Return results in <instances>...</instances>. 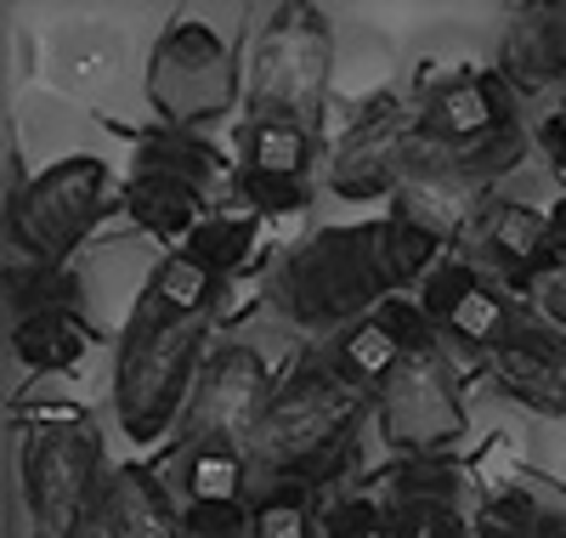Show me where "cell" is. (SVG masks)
<instances>
[{"mask_svg":"<svg viewBox=\"0 0 566 538\" xmlns=\"http://www.w3.org/2000/svg\"><path fill=\"white\" fill-rule=\"evenodd\" d=\"M368 403V391L346 385L323 358H301L277 380L272 403L244 443V459L266 482H323L335 454L352 443V425Z\"/></svg>","mask_w":566,"mask_h":538,"instance_id":"6da1fadb","label":"cell"},{"mask_svg":"<svg viewBox=\"0 0 566 538\" xmlns=\"http://www.w3.org/2000/svg\"><path fill=\"white\" fill-rule=\"evenodd\" d=\"M391 301V289L374 267L368 221L357 227H323L306 244H295L272 272V307L306 334H346L352 323L374 318Z\"/></svg>","mask_w":566,"mask_h":538,"instance_id":"7a4b0ae2","label":"cell"},{"mask_svg":"<svg viewBox=\"0 0 566 538\" xmlns=\"http://www.w3.org/2000/svg\"><path fill=\"white\" fill-rule=\"evenodd\" d=\"M522 159H527L522 131L482 142V148H437V142H419L402 187L391 193V216H402L424 238H437L442 250L448 244H470L476 227L488 221V210L499 205L493 187Z\"/></svg>","mask_w":566,"mask_h":538,"instance_id":"3957f363","label":"cell"},{"mask_svg":"<svg viewBox=\"0 0 566 538\" xmlns=\"http://www.w3.org/2000/svg\"><path fill=\"white\" fill-rule=\"evenodd\" d=\"M328 69H335V29H328V18L306 7V0L272 7L250 45V80H244L250 120H295L317 131Z\"/></svg>","mask_w":566,"mask_h":538,"instance_id":"277c9868","label":"cell"},{"mask_svg":"<svg viewBox=\"0 0 566 538\" xmlns=\"http://www.w3.org/2000/svg\"><path fill=\"white\" fill-rule=\"evenodd\" d=\"M205 340H210V318L154 323V329L125 323L119 363H114V408L130 443H154L187 414V397H193L205 369Z\"/></svg>","mask_w":566,"mask_h":538,"instance_id":"5b68a950","label":"cell"},{"mask_svg":"<svg viewBox=\"0 0 566 538\" xmlns=\"http://www.w3.org/2000/svg\"><path fill=\"white\" fill-rule=\"evenodd\" d=\"M103 436L85 420H52L29 431L23 499L40 538H85L103 499Z\"/></svg>","mask_w":566,"mask_h":538,"instance_id":"8992f818","label":"cell"},{"mask_svg":"<svg viewBox=\"0 0 566 538\" xmlns=\"http://www.w3.org/2000/svg\"><path fill=\"white\" fill-rule=\"evenodd\" d=\"M244 96L227 40L205 23H176L148 52V103L170 131H205Z\"/></svg>","mask_w":566,"mask_h":538,"instance_id":"52a82bcc","label":"cell"},{"mask_svg":"<svg viewBox=\"0 0 566 538\" xmlns=\"http://www.w3.org/2000/svg\"><path fill=\"white\" fill-rule=\"evenodd\" d=\"M108 199V165L91 154H69L52 170H40L23 193V205L7 210V250L69 267V256L91 238V227L103 221Z\"/></svg>","mask_w":566,"mask_h":538,"instance_id":"ba28073f","label":"cell"},{"mask_svg":"<svg viewBox=\"0 0 566 538\" xmlns=\"http://www.w3.org/2000/svg\"><path fill=\"white\" fill-rule=\"evenodd\" d=\"M374 420H380L386 448H397L402 459H442L459 443L464 397H459V374L442 352V340L397 363V374L374 391Z\"/></svg>","mask_w":566,"mask_h":538,"instance_id":"9c48e42d","label":"cell"},{"mask_svg":"<svg viewBox=\"0 0 566 538\" xmlns=\"http://www.w3.org/2000/svg\"><path fill=\"white\" fill-rule=\"evenodd\" d=\"M419 103L397 91H380L374 103L340 131L335 154H328V187L340 193V199H386V193L402 187L413 154H419Z\"/></svg>","mask_w":566,"mask_h":538,"instance_id":"30bf717a","label":"cell"},{"mask_svg":"<svg viewBox=\"0 0 566 538\" xmlns=\"http://www.w3.org/2000/svg\"><path fill=\"white\" fill-rule=\"evenodd\" d=\"M272 391H277V380L266 374L261 352L244 346V340H221L199 369L193 397H187L181 448H199V443L244 448L266 414V403H272Z\"/></svg>","mask_w":566,"mask_h":538,"instance_id":"8fae6325","label":"cell"},{"mask_svg":"<svg viewBox=\"0 0 566 538\" xmlns=\"http://www.w3.org/2000/svg\"><path fill=\"white\" fill-rule=\"evenodd\" d=\"M419 307L437 323V334L459 340V346L482 352V358H493L527 329V307L515 301V289H504L499 278H488L470 261H442L419 283Z\"/></svg>","mask_w":566,"mask_h":538,"instance_id":"7c38bea8","label":"cell"},{"mask_svg":"<svg viewBox=\"0 0 566 538\" xmlns=\"http://www.w3.org/2000/svg\"><path fill=\"white\" fill-rule=\"evenodd\" d=\"M419 131L424 142L437 148H482V142H499L515 125V91L499 80V74H448V80H431L424 69V96H419Z\"/></svg>","mask_w":566,"mask_h":538,"instance_id":"4fadbf2b","label":"cell"},{"mask_svg":"<svg viewBox=\"0 0 566 538\" xmlns=\"http://www.w3.org/2000/svg\"><path fill=\"white\" fill-rule=\"evenodd\" d=\"M431 340H442V334H437L431 318H424L419 301H386L374 318H363L346 334L328 340L323 363L335 369L346 385H357V391H368V397H374V391L397 374V363L408 352H419V346H431Z\"/></svg>","mask_w":566,"mask_h":538,"instance_id":"5bb4252c","label":"cell"},{"mask_svg":"<svg viewBox=\"0 0 566 538\" xmlns=\"http://www.w3.org/2000/svg\"><path fill=\"white\" fill-rule=\"evenodd\" d=\"M470 267H482L504 289H527V296H533V289L555 272V256H549V210L499 199L488 210V221L476 227V238H470Z\"/></svg>","mask_w":566,"mask_h":538,"instance_id":"9a60e30c","label":"cell"},{"mask_svg":"<svg viewBox=\"0 0 566 538\" xmlns=\"http://www.w3.org/2000/svg\"><path fill=\"white\" fill-rule=\"evenodd\" d=\"M97 538H193L187 505L170 499V487L148 465H114L97 499Z\"/></svg>","mask_w":566,"mask_h":538,"instance_id":"2e32d148","label":"cell"},{"mask_svg":"<svg viewBox=\"0 0 566 538\" xmlns=\"http://www.w3.org/2000/svg\"><path fill=\"white\" fill-rule=\"evenodd\" d=\"M499 80L522 96L566 80V0H527L510 12L499 40Z\"/></svg>","mask_w":566,"mask_h":538,"instance_id":"e0dca14e","label":"cell"},{"mask_svg":"<svg viewBox=\"0 0 566 538\" xmlns=\"http://www.w3.org/2000/svg\"><path fill=\"white\" fill-rule=\"evenodd\" d=\"M488 374L510 403L549 414V420H566V340H555L549 329L527 323L510 346H499L488 358Z\"/></svg>","mask_w":566,"mask_h":538,"instance_id":"ac0fdd59","label":"cell"},{"mask_svg":"<svg viewBox=\"0 0 566 538\" xmlns=\"http://www.w3.org/2000/svg\"><path fill=\"white\" fill-rule=\"evenodd\" d=\"M216 296H221V278H216L210 267H199L187 250H176V256H165V261L148 272L130 323H136V329H154V323H199V318H210Z\"/></svg>","mask_w":566,"mask_h":538,"instance_id":"d6986e66","label":"cell"},{"mask_svg":"<svg viewBox=\"0 0 566 538\" xmlns=\"http://www.w3.org/2000/svg\"><path fill=\"white\" fill-rule=\"evenodd\" d=\"M119 210L154 238H193L205 221V187H187L154 170H130V182L119 187Z\"/></svg>","mask_w":566,"mask_h":538,"instance_id":"ffe728a7","label":"cell"},{"mask_svg":"<svg viewBox=\"0 0 566 538\" xmlns=\"http://www.w3.org/2000/svg\"><path fill=\"white\" fill-rule=\"evenodd\" d=\"M12 358L34 374H57V369H80L91 352V323L80 318V307L69 312H40V318H18L12 323Z\"/></svg>","mask_w":566,"mask_h":538,"instance_id":"44dd1931","label":"cell"},{"mask_svg":"<svg viewBox=\"0 0 566 538\" xmlns=\"http://www.w3.org/2000/svg\"><path fill=\"white\" fill-rule=\"evenodd\" d=\"M368 250H374V267H380V278H386L391 296H397V289H408V283H424V278L442 267V261H437L442 244L424 238L419 227H408L402 216L368 221Z\"/></svg>","mask_w":566,"mask_h":538,"instance_id":"7402d4cb","label":"cell"},{"mask_svg":"<svg viewBox=\"0 0 566 538\" xmlns=\"http://www.w3.org/2000/svg\"><path fill=\"white\" fill-rule=\"evenodd\" d=\"M69 307H80V278L69 267L7 250V312H12V323L40 318V312H69Z\"/></svg>","mask_w":566,"mask_h":538,"instance_id":"603a6c76","label":"cell"},{"mask_svg":"<svg viewBox=\"0 0 566 538\" xmlns=\"http://www.w3.org/2000/svg\"><path fill=\"white\" fill-rule=\"evenodd\" d=\"M312 154H317V131H306L295 120H250L244 125V170L306 182Z\"/></svg>","mask_w":566,"mask_h":538,"instance_id":"cb8c5ba5","label":"cell"},{"mask_svg":"<svg viewBox=\"0 0 566 538\" xmlns=\"http://www.w3.org/2000/svg\"><path fill=\"white\" fill-rule=\"evenodd\" d=\"M136 170H154V176H176L187 187H210L216 170H221V154L210 148V142L199 131H170L159 125L154 136H142L136 148Z\"/></svg>","mask_w":566,"mask_h":538,"instance_id":"d4e9b609","label":"cell"},{"mask_svg":"<svg viewBox=\"0 0 566 538\" xmlns=\"http://www.w3.org/2000/svg\"><path fill=\"white\" fill-rule=\"evenodd\" d=\"M244 448H181V494L187 505H244Z\"/></svg>","mask_w":566,"mask_h":538,"instance_id":"484cf974","label":"cell"},{"mask_svg":"<svg viewBox=\"0 0 566 538\" xmlns=\"http://www.w3.org/2000/svg\"><path fill=\"white\" fill-rule=\"evenodd\" d=\"M187 256H193L199 267H210L216 278H227V272H239L244 261H250V250H255V216L250 210H227V216H205L199 221V232L181 244Z\"/></svg>","mask_w":566,"mask_h":538,"instance_id":"4316f807","label":"cell"},{"mask_svg":"<svg viewBox=\"0 0 566 538\" xmlns=\"http://www.w3.org/2000/svg\"><path fill=\"white\" fill-rule=\"evenodd\" d=\"M317 516H312V487L306 482H266V494L255 499V521L250 538H317Z\"/></svg>","mask_w":566,"mask_h":538,"instance_id":"83f0119b","label":"cell"},{"mask_svg":"<svg viewBox=\"0 0 566 538\" xmlns=\"http://www.w3.org/2000/svg\"><path fill=\"white\" fill-rule=\"evenodd\" d=\"M544 521H549V510L527 487H499V494L482 499L476 521H470V538H538Z\"/></svg>","mask_w":566,"mask_h":538,"instance_id":"f1b7e54d","label":"cell"},{"mask_svg":"<svg viewBox=\"0 0 566 538\" xmlns=\"http://www.w3.org/2000/svg\"><path fill=\"white\" fill-rule=\"evenodd\" d=\"M232 199H239L255 221L261 216H301L312 205V187L290 182V176H261V170H232Z\"/></svg>","mask_w":566,"mask_h":538,"instance_id":"f546056e","label":"cell"},{"mask_svg":"<svg viewBox=\"0 0 566 538\" xmlns=\"http://www.w3.org/2000/svg\"><path fill=\"white\" fill-rule=\"evenodd\" d=\"M391 538H470V521L459 516L453 499H402L386 505Z\"/></svg>","mask_w":566,"mask_h":538,"instance_id":"4dcf8cb0","label":"cell"},{"mask_svg":"<svg viewBox=\"0 0 566 538\" xmlns=\"http://www.w3.org/2000/svg\"><path fill=\"white\" fill-rule=\"evenodd\" d=\"M459 494V470L448 459H402L386 482V505L402 499H453Z\"/></svg>","mask_w":566,"mask_h":538,"instance_id":"1f68e13d","label":"cell"},{"mask_svg":"<svg viewBox=\"0 0 566 538\" xmlns=\"http://www.w3.org/2000/svg\"><path fill=\"white\" fill-rule=\"evenodd\" d=\"M380 521H386V510L374 499H340L323 510V538H368Z\"/></svg>","mask_w":566,"mask_h":538,"instance_id":"d6a6232c","label":"cell"},{"mask_svg":"<svg viewBox=\"0 0 566 538\" xmlns=\"http://www.w3.org/2000/svg\"><path fill=\"white\" fill-rule=\"evenodd\" d=\"M533 301H538V312H544L555 329H566V267H555V272L533 289Z\"/></svg>","mask_w":566,"mask_h":538,"instance_id":"836d02e7","label":"cell"},{"mask_svg":"<svg viewBox=\"0 0 566 538\" xmlns=\"http://www.w3.org/2000/svg\"><path fill=\"white\" fill-rule=\"evenodd\" d=\"M544 148H549V165L566 176V108H555V114L544 120Z\"/></svg>","mask_w":566,"mask_h":538,"instance_id":"e575fe53","label":"cell"},{"mask_svg":"<svg viewBox=\"0 0 566 538\" xmlns=\"http://www.w3.org/2000/svg\"><path fill=\"white\" fill-rule=\"evenodd\" d=\"M549 256H555V267H566V193L549 205Z\"/></svg>","mask_w":566,"mask_h":538,"instance_id":"d590c367","label":"cell"},{"mask_svg":"<svg viewBox=\"0 0 566 538\" xmlns=\"http://www.w3.org/2000/svg\"><path fill=\"white\" fill-rule=\"evenodd\" d=\"M538 538H566V510H549V521H544Z\"/></svg>","mask_w":566,"mask_h":538,"instance_id":"8d00e7d4","label":"cell"},{"mask_svg":"<svg viewBox=\"0 0 566 538\" xmlns=\"http://www.w3.org/2000/svg\"><path fill=\"white\" fill-rule=\"evenodd\" d=\"M368 538H391V527H386V521H380V527H374V532H368Z\"/></svg>","mask_w":566,"mask_h":538,"instance_id":"74e56055","label":"cell"},{"mask_svg":"<svg viewBox=\"0 0 566 538\" xmlns=\"http://www.w3.org/2000/svg\"><path fill=\"white\" fill-rule=\"evenodd\" d=\"M85 538H97V532H85Z\"/></svg>","mask_w":566,"mask_h":538,"instance_id":"f35d334b","label":"cell"}]
</instances>
